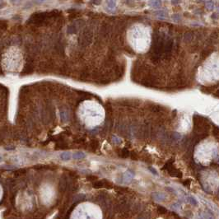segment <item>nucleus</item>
I'll use <instances>...</instances> for the list:
<instances>
[{"label": "nucleus", "instance_id": "9d476101", "mask_svg": "<svg viewBox=\"0 0 219 219\" xmlns=\"http://www.w3.org/2000/svg\"><path fill=\"white\" fill-rule=\"evenodd\" d=\"M157 212L160 214H165L167 213V209L166 208H164L162 206H158L157 207Z\"/></svg>", "mask_w": 219, "mask_h": 219}, {"label": "nucleus", "instance_id": "1a4fd4ad", "mask_svg": "<svg viewBox=\"0 0 219 219\" xmlns=\"http://www.w3.org/2000/svg\"><path fill=\"white\" fill-rule=\"evenodd\" d=\"M213 136L216 138L217 139L219 140V128L218 127H214L213 129Z\"/></svg>", "mask_w": 219, "mask_h": 219}, {"label": "nucleus", "instance_id": "9b49d317", "mask_svg": "<svg viewBox=\"0 0 219 219\" xmlns=\"http://www.w3.org/2000/svg\"><path fill=\"white\" fill-rule=\"evenodd\" d=\"M130 156H131V158H132L133 160H139V156H138V154H136L135 153H131V154H130Z\"/></svg>", "mask_w": 219, "mask_h": 219}, {"label": "nucleus", "instance_id": "f8f14e48", "mask_svg": "<svg viewBox=\"0 0 219 219\" xmlns=\"http://www.w3.org/2000/svg\"><path fill=\"white\" fill-rule=\"evenodd\" d=\"M190 183H191V180L190 179H188V180H184L182 184L184 185V186H190Z\"/></svg>", "mask_w": 219, "mask_h": 219}, {"label": "nucleus", "instance_id": "0eeeda50", "mask_svg": "<svg viewBox=\"0 0 219 219\" xmlns=\"http://www.w3.org/2000/svg\"><path fill=\"white\" fill-rule=\"evenodd\" d=\"M173 164H174V159H170L169 161H166V164L164 165L162 170H163V171H166L167 172H168V171H169L171 169V168L174 166Z\"/></svg>", "mask_w": 219, "mask_h": 219}, {"label": "nucleus", "instance_id": "f257e3e1", "mask_svg": "<svg viewBox=\"0 0 219 219\" xmlns=\"http://www.w3.org/2000/svg\"><path fill=\"white\" fill-rule=\"evenodd\" d=\"M77 115L86 126L94 127L100 123L102 114L100 113V107L98 104L92 100H85L80 104Z\"/></svg>", "mask_w": 219, "mask_h": 219}, {"label": "nucleus", "instance_id": "f03ea898", "mask_svg": "<svg viewBox=\"0 0 219 219\" xmlns=\"http://www.w3.org/2000/svg\"><path fill=\"white\" fill-rule=\"evenodd\" d=\"M3 68L8 72H18L22 67V57L18 49H10L3 60Z\"/></svg>", "mask_w": 219, "mask_h": 219}, {"label": "nucleus", "instance_id": "2eb2a0df", "mask_svg": "<svg viewBox=\"0 0 219 219\" xmlns=\"http://www.w3.org/2000/svg\"><path fill=\"white\" fill-rule=\"evenodd\" d=\"M12 2H16V1H19V0H11Z\"/></svg>", "mask_w": 219, "mask_h": 219}, {"label": "nucleus", "instance_id": "423d86ee", "mask_svg": "<svg viewBox=\"0 0 219 219\" xmlns=\"http://www.w3.org/2000/svg\"><path fill=\"white\" fill-rule=\"evenodd\" d=\"M168 173L170 174V176H174V177H176V178H181L182 177V172L176 168L175 166H173L171 169L168 171Z\"/></svg>", "mask_w": 219, "mask_h": 219}, {"label": "nucleus", "instance_id": "6e6552de", "mask_svg": "<svg viewBox=\"0 0 219 219\" xmlns=\"http://www.w3.org/2000/svg\"><path fill=\"white\" fill-rule=\"evenodd\" d=\"M129 150L127 149V148H124V149H122V151H121V157H124V158H126L128 157H129Z\"/></svg>", "mask_w": 219, "mask_h": 219}, {"label": "nucleus", "instance_id": "4468645a", "mask_svg": "<svg viewBox=\"0 0 219 219\" xmlns=\"http://www.w3.org/2000/svg\"><path fill=\"white\" fill-rule=\"evenodd\" d=\"M3 8V4L2 3H0V8Z\"/></svg>", "mask_w": 219, "mask_h": 219}, {"label": "nucleus", "instance_id": "20e7f679", "mask_svg": "<svg viewBox=\"0 0 219 219\" xmlns=\"http://www.w3.org/2000/svg\"><path fill=\"white\" fill-rule=\"evenodd\" d=\"M59 15V12H35L34 14L31 15V18H30V22L33 23V24H41V23L45 22L46 20L51 18L52 16H55Z\"/></svg>", "mask_w": 219, "mask_h": 219}, {"label": "nucleus", "instance_id": "7ed1b4c3", "mask_svg": "<svg viewBox=\"0 0 219 219\" xmlns=\"http://www.w3.org/2000/svg\"><path fill=\"white\" fill-rule=\"evenodd\" d=\"M96 209L92 204L83 203L77 206L71 215L72 218H93L96 216Z\"/></svg>", "mask_w": 219, "mask_h": 219}, {"label": "nucleus", "instance_id": "39448f33", "mask_svg": "<svg viewBox=\"0 0 219 219\" xmlns=\"http://www.w3.org/2000/svg\"><path fill=\"white\" fill-rule=\"evenodd\" d=\"M54 195H55V193H54V191H53V189L50 186H48V185H45V186L42 187L41 190H40L41 200L45 204H49L50 202L53 200Z\"/></svg>", "mask_w": 219, "mask_h": 219}, {"label": "nucleus", "instance_id": "ddd939ff", "mask_svg": "<svg viewBox=\"0 0 219 219\" xmlns=\"http://www.w3.org/2000/svg\"><path fill=\"white\" fill-rule=\"evenodd\" d=\"M2 195H3V190H2L1 185H0V200H1V198H2Z\"/></svg>", "mask_w": 219, "mask_h": 219}]
</instances>
